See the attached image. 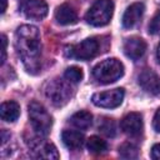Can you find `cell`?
Returning a JSON list of instances; mask_svg holds the SVG:
<instances>
[{
	"label": "cell",
	"mask_w": 160,
	"mask_h": 160,
	"mask_svg": "<svg viewBox=\"0 0 160 160\" xmlns=\"http://www.w3.org/2000/svg\"><path fill=\"white\" fill-rule=\"evenodd\" d=\"M55 19L60 25H72L78 22V14L70 4H61L55 10Z\"/></svg>",
	"instance_id": "obj_14"
},
{
	"label": "cell",
	"mask_w": 160,
	"mask_h": 160,
	"mask_svg": "<svg viewBox=\"0 0 160 160\" xmlns=\"http://www.w3.org/2000/svg\"><path fill=\"white\" fill-rule=\"evenodd\" d=\"M158 59L160 61V44H159V48H158Z\"/></svg>",
	"instance_id": "obj_27"
},
{
	"label": "cell",
	"mask_w": 160,
	"mask_h": 160,
	"mask_svg": "<svg viewBox=\"0 0 160 160\" xmlns=\"http://www.w3.org/2000/svg\"><path fill=\"white\" fill-rule=\"evenodd\" d=\"M114 12L112 0H96L85 15L88 24L92 26H104L106 25Z\"/></svg>",
	"instance_id": "obj_4"
},
{
	"label": "cell",
	"mask_w": 160,
	"mask_h": 160,
	"mask_svg": "<svg viewBox=\"0 0 160 160\" xmlns=\"http://www.w3.org/2000/svg\"><path fill=\"white\" fill-rule=\"evenodd\" d=\"M15 49L25 69L36 74L40 70V32L34 25H21L15 32Z\"/></svg>",
	"instance_id": "obj_1"
},
{
	"label": "cell",
	"mask_w": 160,
	"mask_h": 160,
	"mask_svg": "<svg viewBox=\"0 0 160 160\" xmlns=\"http://www.w3.org/2000/svg\"><path fill=\"white\" fill-rule=\"evenodd\" d=\"M28 109H29V119L32 129L40 136L48 135L52 126V118L48 112V110L38 101H31Z\"/></svg>",
	"instance_id": "obj_3"
},
{
	"label": "cell",
	"mask_w": 160,
	"mask_h": 160,
	"mask_svg": "<svg viewBox=\"0 0 160 160\" xmlns=\"http://www.w3.org/2000/svg\"><path fill=\"white\" fill-rule=\"evenodd\" d=\"M29 146L32 151L36 152L35 154L36 158H42V159H58L59 158V154H58L55 145L51 142L42 141L39 138L32 139L31 142L29 144Z\"/></svg>",
	"instance_id": "obj_11"
},
{
	"label": "cell",
	"mask_w": 160,
	"mask_h": 160,
	"mask_svg": "<svg viewBox=\"0 0 160 160\" xmlns=\"http://www.w3.org/2000/svg\"><path fill=\"white\" fill-rule=\"evenodd\" d=\"M124 52L131 60H139L146 51V42L138 36H132L125 40L124 42Z\"/></svg>",
	"instance_id": "obj_12"
},
{
	"label": "cell",
	"mask_w": 160,
	"mask_h": 160,
	"mask_svg": "<svg viewBox=\"0 0 160 160\" xmlns=\"http://www.w3.org/2000/svg\"><path fill=\"white\" fill-rule=\"evenodd\" d=\"M124 75V65L118 59H105L92 69V76L100 84H111Z\"/></svg>",
	"instance_id": "obj_2"
},
{
	"label": "cell",
	"mask_w": 160,
	"mask_h": 160,
	"mask_svg": "<svg viewBox=\"0 0 160 160\" xmlns=\"http://www.w3.org/2000/svg\"><path fill=\"white\" fill-rule=\"evenodd\" d=\"M99 52V41L94 38H88L79 44L70 45L66 48L65 54L69 58L79 60H90L95 58Z\"/></svg>",
	"instance_id": "obj_5"
},
{
	"label": "cell",
	"mask_w": 160,
	"mask_h": 160,
	"mask_svg": "<svg viewBox=\"0 0 160 160\" xmlns=\"http://www.w3.org/2000/svg\"><path fill=\"white\" fill-rule=\"evenodd\" d=\"M99 129L101 130V132H104L109 138H114L116 135V124L112 119L102 118L99 122Z\"/></svg>",
	"instance_id": "obj_20"
},
{
	"label": "cell",
	"mask_w": 160,
	"mask_h": 160,
	"mask_svg": "<svg viewBox=\"0 0 160 160\" xmlns=\"http://www.w3.org/2000/svg\"><path fill=\"white\" fill-rule=\"evenodd\" d=\"M149 32L152 34V35L160 34V10H159V12L152 18L151 22L149 24Z\"/></svg>",
	"instance_id": "obj_22"
},
{
	"label": "cell",
	"mask_w": 160,
	"mask_h": 160,
	"mask_svg": "<svg viewBox=\"0 0 160 160\" xmlns=\"http://www.w3.org/2000/svg\"><path fill=\"white\" fill-rule=\"evenodd\" d=\"M0 114H1V119L4 121L12 122V121L18 120V118L20 115V106L15 101H5L1 104Z\"/></svg>",
	"instance_id": "obj_16"
},
{
	"label": "cell",
	"mask_w": 160,
	"mask_h": 160,
	"mask_svg": "<svg viewBox=\"0 0 160 160\" xmlns=\"http://www.w3.org/2000/svg\"><path fill=\"white\" fill-rule=\"evenodd\" d=\"M70 122L80 129V130H86L91 122H92V115L89 112V111H85V110H81V111H78L75 112L71 118H70Z\"/></svg>",
	"instance_id": "obj_17"
},
{
	"label": "cell",
	"mask_w": 160,
	"mask_h": 160,
	"mask_svg": "<svg viewBox=\"0 0 160 160\" xmlns=\"http://www.w3.org/2000/svg\"><path fill=\"white\" fill-rule=\"evenodd\" d=\"M21 11L29 19L41 20L48 15V5L42 0H24Z\"/></svg>",
	"instance_id": "obj_8"
},
{
	"label": "cell",
	"mask_w": 160,
	"mask_h": 160,
	"mask_svg": "<svg viewBox=\"0 0 160 160\" xmlns=\"http://www.w3.org/2000/svg\"><path fill=\"white\" fill-rule=\"evenodd\" d=\"M119 155L124 159H136L139 156V149L131 142H124L119 146Z\"/></svg>",
	"instance_id": "obj_19"
},
{
	"label": "cell",
	"mask_w": 160,
	"mask_h": 160,
	"mask_svg": "<svg viewBox=\"0 0 160 160\" xmlns=\"http://www.w3.org/2000/svg\"><path fill=\"white\" fill-rule=\"evenodd\" d=\"M138 82L144 91L151 95H156L160 92V78L150 69H145L140 72Z\"/></svg>",
	"instance_id": "obj_9"
},
{
	"label": "cell",
	"mask_w": 160,
	"mask_h": 160,
	"mask_svg": "<svg viewBox=\"0 0 160 160\" xmlns=\"http://www.w3.org/2000/svg\"><path fill=\"white\" fill-rule=\"evenodd\" d=\"M152 126H154V129H155L158 132H160V109H159V110L155 112V115H154Z\"/></svg>",
	"instance_id": "obj_23"
},
{
	"label": "cell",
	"mask_w": 160,
	"mask_h": 160,
	"mask_svg": "<svg viewBox=\"0 0 160 160\" xmlns=\"http://www.w3.org/2000/svg\"><path fill=\"white\" fill-rule=\"evenodd\" d=\"M124 95H125L124 89L116 88V89H112V90L96 92V94L92 95L91 100L96 106L106 108V109H114V108H118L122 102Z\"/></svg>",
	"instance_id": "obj_6"
},
{
	"label": "cell",
	"mask_w": 160,
	"mask_h": 160,
	"mask_svg": "<svg viewBox=\"0 0 160 160\" xmlns=\"http://www.w3.org/2000/svg\"><path fill=\"white\" fill-rule=\"evenodd\" d=\"M121 130L129 136H139L142 132V118L139 112H130L121 120Z\"/></svg>",
	"instance_id": "obj_10"
},
{
	"label": "cell",
	"mask_w": 160,
	"mask_h": 160,
	"mask_svg": "<svg viewBox=\"0 0 160 160\" xmlns=\"http://www.w3.org/2000/svg\"><path fill=\"white\" fill-rule=\"evenodd\" d=\"M62 144L70 150H79L84 144V135L74 130H64L61 134Z\"/></svg>",
	"instance_id": "obj_15"
},
{
	"label": "cell",
	"mask_w": 160,
	"mask_h": 160,
	"mask_svg": "<svg viewBox=\"0 0 160 160\" xmlns=\"http://www.w3.org/2000/svg\"><path fill=\"white\" fill-rule=\"evenodd\" d=\"M1 42H2V50H1V64L5 62V59H6V45H8V41H6V36L2 35L1 36Z\"/></svg>",
	"instance_id": "obj_24"
},
{
	"label": "cell",
	"mask_w": 160,
	"mask_h": 160,
	"mask_svg": "<svg viewBox=\"0 0 160 160\" xmlns=\"http://www.w3.org/2000/svg\"><path fill=\"white\" fill-rule=\"evenodd\" d=\"M1 2H2V6H1V12L4 14V12H5V10H6V5H8V0H1Z\"/></svg>",
	"instance_id": "obj_26"
},
{
	"label": "cell",
	"mask_w": 160,
	"mask_h": 160,
	"mask_svg": "<svg viewBox=\"0 0 160 160\" xmlns=\"http://www.w3.org/2000/svg\"><path fill=\"white\" fill-rule=\"evenodd\" d=\"M145 6L142 2H134L130 6L126 8L124 15H122V26L125 29L134 28L142 18Z\"/></svg>",
	"instance_id": "obj_13"
},
{
	"label": "cell",
	"mask_w": 160,
	"mask_h": 160,
	"mask_svg": "<svg viewBox=\"0 0 160 160\" xmlns=\"http://www.w3.org/2000/svg\"><path fill=\"white\" fill-rule=\"evenodd\" d=\"M86 146H88V150L90 152H92V154H102V152H105L108 150V145H106L105 140L100 139L96 135L90 136L88 139Z\"/></svg>",
	"instance_id": "obj_18"
},
{
	"label": "cell",
	"mask_w": 160,
	"mask_h": 160,
	"mask_svg": "<svg viewBox=\"0 0 160 160\" xmlns=\"http://www.w3.org/2000/svg\"><path fill=\"white\" fill-rule=\"evenodd\" d=\"M71 89L66 86L62 81L60 80H52L51 82L48 84L45 94L46 96L51 100V102L56 106H61L66 104L71 96Z\"/></svg>",
	"instance_id": "obj_7"
},
{
	"label": "cell",
	"mask_w": 160,
	"mask_h": 160,
	"mask_svg": "<svg viewBox=\"0 0 160 160\" xmlns=\"http://www.w3.org/2000/svg\"><path fill=\"white\" fill-rule=\"evenodd\" d=\"M151 158L154 160H160V142L155 144L151 149Z\"/></svg>",
	"instance_id": "obj_25"
},
{
	"label": "cell",
	"mask_w": 160,
	"mask_h": 160,
	"mask_svg": "<svg viewBox=\"0 0 160 160\" xmlns=\"http://www.w3.org/2000/svg\"><path fill=\"white\" fill-rule=\"evenodd\" d=\"M64 76L70 82H79V81H81L84 74H82V70L80 68H78V66H70V68H68L65 70Z\"/></svg>",
	"instance_id": "obj_21"
}]
</instances>
